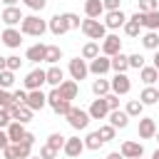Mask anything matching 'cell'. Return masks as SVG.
Masks as SVG:
<instances>
[{"mask_svg":"<svg viewBox=\"0 0 159 159\" xmlns=\"http://www.w3.org/2000/svg\"><path fill=\"white\" fill-rule=\"evenodd\" d=\"M45 30H50V27H47V22H45V20H40L37 15H27V17H22V22H20V32H22V35L42 37V35H45Z\"/></svg>","mask_w":159,"mask_h":159,"instance_id":"cell-1","label":"cell"},{"mask_svg":"<svg viewBox=\"0 0 159 159\" xmlns=\"http://www.w3.org/2000/svg\"><path fill=\"white\" fill-rule=\"evenodd\" d=\"M82 32L89 37V40H104L107 37V25L104 22H99V20H94V17H87V20H82Z\"/></svg>","mask_w":159,"mask_h":159,"instance_id":"cell-2","label":"cell"},{"mask_svg":"<svg viewBox=\"0 0 159 159\" xmlns=\"http://www.w3.org/2000/svg\"><path fill=\"white\" fill-rule=\"evenodd\" d=\"M67 117V122H70V127L72 129H77V132H82V129H87V124H89V112H84V109H80V107H70V112L65 114Z\"/></svg>","mask_w":159,"mask_h":159,"instance_id":"cell-3","label":"cell"},{"mask_svg":"<svg viewBox=\"0 0 159 159\" xmlns=\"http://www.w3.org/2000/svg\"><path fill=\"white\" fill-rule=\"evenodd\" d=\"M2 154H5V159H27V157H32V144H27V142L7 144L2 149Z\"/></svg>","mask_w":159,"mask_h":159,"instance_id":"cell-4","label":"cell"},{"mask_svg":"<svg viewBox=\"0 0 159 159\" xmlns=\"http://www.w3.org/2000/svg\"><path fill=\"white\" fill-rule=\"evenodd\" d=\"M47 104L55 109V114H62V117H65V114L70 112V107H72V104H70V99H65V97H62V92H60L57 87L47 94Z\"/></svg>","mask_w":159,"mask_h":159,"instance_id":"cell-5","label":"cell"},{"mask_svg":"<svg viewBox=\"0 0 159 159\" xmlns=\"http://www.w3.org/2000/svg\"><path fill=\"white\" fill-rule=\"evenodd\" d=\"M45 82H47V70L35 67V70H30L27 77H25V89H27V92H30V89H40Z\"/></svg>","mask_w":159,"mask_h":159,"instance_id":"cell-6","label":"cell"},{"mask_svg":"<svg viewBox=\"0 0 159 159\" xmlns=\"http://www.w3.org/2000/svg\"><path fill=\"white\" fill-rule=\"evenodd\" d=\"M109 70H112V57H107V55H97L94 60H89V72H92V75L102 77V75H107Z\"/></svg>","mask_w":159,"mask_h":159,"instance_id":"cell-7","label":"cell"},{"mask_svg":"<svg viewBox=\"0 0 159 159\" xmlns=\"http://www.w3.org/2000/svg\"><path fill=\"white\" fill-rule=\"evenodd\" d=\"M7 112H10V117H12V122H22V124H27L30 119H32V109L27 107V104H10L7 107Z\"/></svg>","mask_w":159,"mask_h":159,"instance_id":"cell-8","label":"cell"},{"mask_svg":"<svg viewBox=\"0 0 159 159\" xmlns=\"http://www.w3.org/2000/svg\"><path fill=\"white\" fill-rule=\"evenodd\" d=\"M70 75H72V80H84L87 75H89V65L84 62V57H75V60H70Z\"/></svg>","mask_w":159,"mask_h":159,"instance_id":"cell-9","label":"cell"},{"mask_svg":"<svg viewBox=\"0 0 159 159\" xmlns=\"http://www.w3.org/2000/svg\"><path fill=\"white\" fill-rule=\"evenodd\" d=\"M117 52H122V40H119V35H107V37L102 40V55L114 57Z\"/></svg>","mask_w":159,"mask_h":159,"instance_id":"cell-10","label":"cell"},{"mask_svg":"<svg viewBox=\"0 0 159 159\" xmlns=\"http://www.w3.org/2000/svg\"><path fill=\"white\" fill-rule=\"evenodd\" d=\"M109 84H112V92H114V94H127V92L132 89V82H129L127 72H117Z\"/></svg>","mask_w":159,"mask_h":159,"instance_id":"cell-11","label":"cell"},{"mask_svg":"<svg viewBox=\"0 0 159 159\" xmlns=\"http://www.w3.org/2000/svg\"><path fill=\"white\" fill-rule=\"evenodd\" d=\"M62 152H65L67 157L77 159V157H80V154L84 152V139H80V137H67V142H65Z\"/></svg>","mask_w":159,"mask_h":159,"instance_id":"cell-12","label":"cell"},{"mask_svg":"<svg viewBox=\"0 0 159 159\" xmlns=\"http://www.w3.org/2000/svg\"><path fill=\"white\" fill-rule=\"evenodd\" d=\"M0 20H2L7 27H12V25H20V22H22V12H20L17 5H10V7H5V10L0 12Z\"/></svg>","mask_w":159,"mask_h":159,"instance_id":"cell-13","label":"cell"},{"mask_svg":"<svg viewBox=\"0 0 159 159\" xmlns=\"http://www.w3.org/2000/svg\"><path fill=\"white\" fill-rule=\"evenodd\" d=\"M0 40H2V45H5V47L17 50V47H20V42H22V32H20V30H15V27H7V30L0 35Z\"/></svg>","mask_w":159,"mask_h":159,"instance_id":"cell-14","label":"cell"},{"mask_svg":"<svg viewBox=\"0 0 159 159\" xmlns=\"http://www.w3.org/2000/svg\"><path fill=\"white\" fill-rule=\"evenodd\" d=\"M32 112H37V109H42L45 104H47V94L42 92V89H30L27 92V102H25Z\"/></svg>","mask_w":159,"mask_h":159,"instance_id":"cell-15","label":"cell"},{"mask_svg":"<svg viewBox=\"0 0 159 159\" xmlns=\"http://www.w3.org/2000/svg\"><path fill=\"white\" fill-rule=\"evenodd\" d=\"M87 112H89V117H92V119H104V117L109 114V104H107V99H104V97H97V99L89 104V109H87Z\"/></svg>","mask_w":159,"mask_h":159,"instance_id":"cell-16","label":"cell"},{"mask_svg":"<svg viewBox=\"0 0 159 159\" xmlns=\"http://www.w3.org/2000/svg\"><path fill=\"white\" fill-rule=\"evenodd\" d=\"M157 134V122L154 117H142L139 119V139H152Z\"/></svg>","mask_w":159,"mask_h":159,"instance_id":"cell-17","label":"cell"},{"mask_svg":"<svg viewBox=\"0 0 159 159\" xmlns=\"http://www.w3.org/2000/svg\"><path fill=\"white\" fill-rule=\"evenodd\" d=\"M119 152L124 154V159H139V157H144V147H142L139 142H132V139L124 142Z\"/></svg>","mask_w":159,"mask_h":159,"instance_id":"cell-18","label":"cell"},{"mask_svg":"<svg viewBox=\"0 0 159 159\" xmlns=\"http://www.w3.org/2000/svg\"><path fill=\"white\" fill-rule=\"evenodd\" d=\"M124 22H127V15H124L122 10H109V12H107V17H104L107 30H117V27H122Z\"/></svg>","mask_w":159,"mask_h":159,"instance_id":"cell-19","label":"cell"},{"mask_svg":"<svg viewBox=\"0 0 159 159\" xmlns=\"http://www.w3.org/2000/svg\"><path fill=\"white\" fill-rule=\"evenodd\" d=\"M25 134H27V129H25V124H22V122H10V124H7V137H10V144L22 142V139H25Z\"/></svg>","mask_w":159,"mask_h":159,"instance_id":"cell-20","label":"cell"},{"mask_svg":"<svg viewBox=\"0 0 159 159\" xmlns=\"http://www.w3.org/2000/svg\"><path fill=\"white\" fill-rule=\"evenodd\" d=\"M107 119H109V124H112V127H117V129H124V127L129 124V114H127V112H122V109H109Z\"/></svg>","mask_w":159,"mask_h":159,"instance_id":"cell-21","label":"cell"},{"mask_svg":"<svg viewBox=\"0 0 159 159\" xmlns=\"http://www.w3.org/2000/svg\"><path fill=\"white\" fill-rule=\"evenodd\" d=\"M57 89H60V92H62V97H65V99H70V102H72V99H77V94H80L77 80H65Z\"/></svg>","mask_w":159,"mask_h":159,"instance_id":"cell-22","label":"cell"},{"mask_svg":"<svg viewBox=\"0 0 159 159\" xmlns=\"http://www.w3.org/2000/svg\"><path fill=\"white\" fill-rule=\"evenodd\" d=\"M47 27H50V32L52 35H65V32H70V27H67V22H65V17L62 15H55V17H50V22H47Z\"/></svg>","mask_w":159,"mask_h":159,"instance_id":"cell-23","label":"cell"},{"mask_svg":"<svg viewBox=\"0 0 159 159\" xmlns=\"http://www.w3.org/2000/svg\"><path fill=\"white\" fill-rule=\"evenodd\" d=\"M45 55H47V45H42V42H37V45H32V47H27V60L30 62H45Z\"/></svg>","mask_w":159,"mask_h":159,"instance_id":"cell-24","label":"cell"},{"mask_svg":"<svg viewBox=\"0 0 159 159\" xmlns=\"http://www.w3.org/2000/svg\"><path fill=\"white\" fill-rule=\"evenodd\" d=\"M102 12H104L102 0H84V15H87V17L99 20V15H102Z\"/></svg>","mask_w":159,"mask_h":159,"instance_id":"cell-25","label":"cell"},{"mask_svg":"<svg viewBox=\"0 0 159 159\" xmlns=\"http://www.w3.org/2000/svg\"><path fill=\"white\" fill-rule=\"evenodd\" d=\"M139 99H142V104H157V102H159V89L152 87V84H147V87L139 92Z\"/></svg>","mask_w":159,"mask_h":159,"instance_id":"cell-26","label":"cell"},{"mask_svg":"<svg viewBox=\"0 0 159 159\" xmlns=\"http://www.w3.org/2000/svg\"><path fill=\"white\" fill-rule=\"evenodd\" d=\"M62 82H65V72H62V67L52 65V67L47 70V84H52V87H60Z\"/></svg>","mask_w":159,"mask_h":159,"instance_id":"cell-27","label":"cell"},{"mask_svg":"<svg viewBox=\"0 0 159 159\" xmlns=\"http://www.w3.org/2000/svg\"><path fill=\"white\" fill-rule=\"evenodd\" d=\"M102 144H104V139H102V134H99V132H89V134L84 137V149H89V152L102 149Z\"/></svg>","mask_w":159,"mask_h":159,"instance_id":"cell-28","label":"cell"},{"mask_svg":"<svg viewBox=\"0 0 159 159\" xmlns=\"http://www.w3.org/2000/svg\"><path fill=\"white\" fill-rule=\"evenodd\" d=\"M142 27H147V30H159V10L142 12Z\"/></svg>","mask_w":159,"mask_h":159,"instance_id":"cell-29","label":"cell"},{"mask_svg":"<svg viewBox=\"0 0 159 159\" xmlns=\"http://www.w3.org/2000/svg\"><path fill=\"white\" fill-rule=\"evenodd\" d=\"M97 55H102V47H99V42H97V40H89V42H84V47H82V57H84V60H94Z\"/></svg>","mask_w":159,"mask_h":159,"instance_id":"cell-30","label":"cell"},{"mask_svg":"<svg viewBox=\"0 0 159 159\" xmlns=\"http://www.w3.org/2000/svg\"><path fill=\"white\" fill-rule=\"evenodd\" d=\"M112 70H114V72H127V70H129V55L117 52V55L112 57Z\"/></svg>","mask_w":159,"mask_h":159,"instance_id":"cell-31","label":"cell"},{"mask_svg":"<svg viewBox=\"0 0 159 159\" xmlns=\"http://www.w3.org/2000/svg\"><path fill=\"white\" fill-rule=\"evenodd\" d=\"M139 77H142V82L144 84H154V82H159V70L152 65V67H142L139 70Z\"/></svg>","mask_w":159,"mask_h":159,"instance_id":"cell-32","label":"cell"},{"mask_svg":"<svg viewBox=\"0 0 159 159\" xmlns=\"http://www.w3.org/2000/svg\"><path fill=\"white\" fill-rule=\"evenodd\" d=\"M92 92H94L97 97H104V94H109V92H112V84H109V80H104V77H97V80L92 82Z\"/></svg>","mask_w":159,"mask_h":159,"instance_id":"cell-33","label":"cell"},{"mask_svg":"<svg viewBox=\"0 0 159 159\" xmlns=\"http://www.w3.org/2000/svg\"><path fill=\"white\" fill-rule=\"evenodd\" d=\"M139 30H142V22L134 20V17H127V22H124V35H127V37H139Z\"/></svg>","mask_w":159,"mask_h":159,"instance_id":"cell-34","label":"cell"},{"mask_svg":"<svg viewBox=\"0 0 159 159\" xmlns=\"http://www.w3.org/2000/svg\"><path fill=\"white\" fill-rule=\"evenodd\" d=\"M142 47H147V50H159V35H157V30H149V32L142 37Z\"/></svg>","mask_w":159,"mask_h":159,"instance_id":"cell-35","label":"cell"},{"mask_svg":"<svg viewBox=\"0 0 159 159\" xmlns=\"http://www.w3.org/2000/svg\"><path fill=\"white\" fill-rule=\"evenodd\" d=\"M60 60H62V50H60V45H47L45 62H50V65H57Z\"/></svg>","mask_w":159,"mask_h":159,"instance_id":"cell-36","label":"cell"},{"mask_svg":"<svg viewBox=\"0 0 159 159\" xmlns=\"http://www.w3.org/2000/svg\"><path fill=\"white\" fill-rule=\"evenodd\" d=\"M124 112H127L129 117H142V112H144V104H142V99H129Z\"/></svg>","mask_w":159,"mask_h":159,"instance_id":"cell-37","label":"cell"},{"mask_svg":"<svg viewBox=\"0 0 159 159\" xmlns=\"http://www.w3.org/2000/svg\"><path fill=\"white\" fill-rule=\"evenodd\" d=\"M12 84H15V72L12 70H2L0 72V87L2 89H10Z\"/></svg>","mask_w":159,"mask_h":159,"instance_id":"cell-38","label":"cell"},{"mask_svg":"<svg viewBox=\"0 0 159 159\" xmlns=\"http://www.w3.org/2000/svg\"><path fill=\"white\" fill-rule=\"evenodd\" d=\"M65 142H67V137H62L60 132H52V134L47 137V144H50V147H55L57 152H60V149L65 147Z\"/></svg>","mask_w":159,"mask_h":159,"instance_id":"cell-39","label":"cell"},{"mask_svg":"<svg viewBox=\"0 0 159 159\" xmlns=\"http://www.w3.org/2000/svg\"><path fill=\"white\" fill-rule=\"evenodd\" d=\"M62 17H65V22H67V27H70V30H77V27H82V20H80V15H75V12H62Z\"/></svg>","mask_w":159,"mask_h":159,"instance_id":"cell-40","label":"cell"},{"mask_svg":"<svg viewBox=\"0 0 159 159\" xmlns=\"http://www.w3.org/2000/svg\"><path fill=\"white\" fill-rule=\"evenodd\" d=\"M97 132L102 134V139H104V142H109V139H114V134H117V127H112V124H102Z\"/></svg>","mask_w":159,"mask_h":159,"instance_id":"cell-41","label":"cell"},{"mask_svg":"<svg viewBox=\"0 0 159 159\" xmlns=\"http://www.w3.org/2000/svg\"><path fill=\"white\" fill-rule=\"evenodd\" d=\"M157 5H159V0H139V12H152V10H157Z\"/></svg>","mask_w":159,"mask_h":159,"instance_id":"cell-42","label":"cell"},{"mask_svg":"<svg viewBox=\"0 0 159 159\" xmlns=\"http://www.w3.org/2000/svg\"><path fill=\"white\" fill-rule=\"evenodd\" d=\"M129 67H134V70H142V67H144V57H142L139 52L129 55Z\"/></svg>","mask_w":159,"mask_h":159,"instance_id":"cell-43","label":"cell"},{"mask_svg":"<svg viewBox=\"0 0 159 159\" xmlns=\"http://www.w3.org/2000/svg\"><path fill=\"white\" fill-rule=\"evenodd\" d=\"M10 104H12V92H7V89H2V87H0V107H5V109H7Z\"/></svg>","mask_w":159,"mask_h":159,"instance_id":"cell-44","label":"cell"},{"mask_svg":"<svg viewBox=\"0 0 159 159\" xmlns=\"http://www.w3.org/2000/svg\"><path fill=\"white\" fill-rule=\"evenodd\" d=\"M12 102L15 104H25L27 102V89H15L12 92Z\"/></svg>","mask_w":159,"mask_h":159,"instance_id":"cell-45","label":"cell"},{"mask_svg":"<svg viewBox=\"0 0 159 159\" xmlns=\"http://www.w3.org/2000/svg\"><path fill=\"white\" fill-rule=\"evenodd\" d=\"M40 157H42V159H55V157H57V149L50 147V144H45V147L40 149Z\"/></svg>","mask_w":159,"mask_h":159,"instance_id":"cell-46","label":"cell"},{"mask_svg":"<svg viewBox=\"0 0 159 159\" xmlns=\"http://www.w3.org/2000/svg\"><path fill=\"white\" fill-rule=\"evenodd\" d=\"M12 122V117H10V112L5 109V107H0V129H7V124Z\"/></svg>","mask_w":159,"mask_h":159,"instance_id":"cell-47","label":"cell"},{"mask_svg":"<svg viewBox=\"0 0 159 159\" xmlns=\"http://www.w3.org/2000/svg\"><path fill=\"white\" fill-rule=\"evenodd\" d=\"M20 65H22V60H20L17 55H10V57H7V70L17 72V70H20Z\"/></svg>","mask_w":159,"mask_h":159,"instance_id":"cell-48","label":"cell"},{"mask_svg":"<svg viewBox=\"0 0 159 159\" xmlns=\"http://www.w3.org/2000/svg\"><path fill=\"white\" fill-rule=\"evenodd\" d=\"M104 99H107V104H109V109H119V94H114V92H109V94H104Z\"/></svg>","mask_w":159,"mask_h":159,"instance_id":"cell-49","label":"cell"},{"mask_svg":"<svg viewBox=\"0 0 159 159\" xmlns=\"http://www.w3.org/2000/svg\"><path fill=\"white\" fill-rule=\"evenodd\" d=\"M22 2H25L30 10H42V7L47 5V0H22Z\"/></svg>","mask_w":159,"mask_h":159,"instance_id":"cell-50","label":"cell"},{"mask_svg":"<svg viewBox=\"0 0 159 159\" xmlns=\"http://www.w3.org/2000/svg\"><path fill=\"white\" fill-rule=\"evenodd\" d=\"M102 5H104L107 12H109V10H119V0H102Z\"/></svg>","mask_w":159,"mask_h":159,"instance_id":"cell-51","label":"cell"},{"mask_svg":"<svg viewBox=\"0 0 159 159\" xmlns=\"http://www.w3.org/2000/svg\"><path fill=\"white\" fill-rule=\"evenodd\" d=\"M10 144V137H7V129H0V149H5Z\"/></svg>","mask_w":159,"mask_h":159,"instance_id":"cell-52","label":"cell"},{"mask_svg":"<svg viewBox=\"0 0 159 159\" xmlns=\"http://www.w3.org/2000/svg\"><path fill=\"white\" fill-rule=\"evenodd\" d=\"M22 142H27V144H35V134H32V132H27V134H25V139H22Z\"/></svg>","mask_w":159,"mask_h":159,"instance_id":"cell-53","label":"cell"},{"mask_svg":"<svg viewBox=\"0 0 159 159\" xmlns=\"http://www.w3.org/2000/svg\"><path fill=\"white\" fill-rule=\"evenodd\" d=\"M2 70H7V57L0 55V72H2Z\"/></svg>","mask_w":159,"mask_h":159,"instance_id":"cell-54","label":"cell"},{"mask_svg":"<svg viewBox=\"0 0 159 159\" xmlns=\"http://www.w3.org/2000/svg\"><path fill=\"white\" fill-rule=\"evenodd\" d=\"M107 159H124V154H122V152H112Z\"/></svg>","mask_w":159,"mask_h":159,"instance_id":"cell-55","label":"cell"},{"mask_svg":"<svg viewBox=\"0 0 159 159\" xmlns=\"http://www.w3.org/2000/svg\"><path fill=\"white\" fill-rule=\"evenodd\" d=\"M152 60H154V67L159 70V50H154V57H152Z\"/></svg>","mask_w":159,"mask_h":159,"instance_id":"cell-56","label":"cell"},{"mask_svg":"<svg viewBox=\"0 0 159 159\" xmlns=\"http://www.w3.org/2000/svg\"><path fill=\"white\" fill-rule=\"evenodd\" d=\"M5 2V7H10V5H17V0H2Z\"/></svg>","mask_w":159,"mask_h":159,"instance_id":"cell-57","label":"cell"},{"mask_svg":"<svg viewBox=\"0 0 159 159\" xmlns=\"http://www.w3.org/2000/svg\"><path fill=\"white\" fill-rule=\"evenodd\" d=\"M152 159H159V149H157V152H154V154H152Z\"/></svg>","mask_w":159,"mask_h":159,"instance_id":"cell-58","label":"cell"},{"mask_svg":"<svg viewBox=\"0 0 159 159\" xmlns=\"http://www.w3.org/2000/svg\"><path fill=\"white\" fill-rule=\"evenodd\" d=\"M27 159H42V157H40V154H37V157H27Z\"/></svg>","mask_w":159,"mask_h":159,"instance_id":"cell-59","label":"cell"},{"mask_svg":"<svg viewBox=\"0 0 159 159\" xmlns=\"http://www.w3.org/2000/svg\"><path fill=\"white\" fill-rule=\"evenodd\" d=\"M154 137H157V142H159V129H157V134H154Z\"/></svg>","mask_w":159,"mask_h":159,"instance_id":"cell-60","label":"cell"},{"mask_svg":"<svg viewBox=\"0 0 159 159\" xmlns=\"http://www.w3.org/2000/svg\"><path fill=\"white\" fill-rule=\"evenodd\" d=\"M0 45H2V40H0Z\"/></svg>","mask_w":159,"mask_h":159,"instance_id":"cell-61","label":"cell"},{"mask_svg":"<svg viewBox=\"0 0 159 159\" xmlns=\"http://www.w3.org/2000/svg\"><path fill=\"white\" fill-rule=\"evenodd\" d=\"M139 159H142V157H139Z\"/></svg>","mask_w":159,"mask_h":159,"instance_id":"cell-62","label":"cell"}]
</instances>
